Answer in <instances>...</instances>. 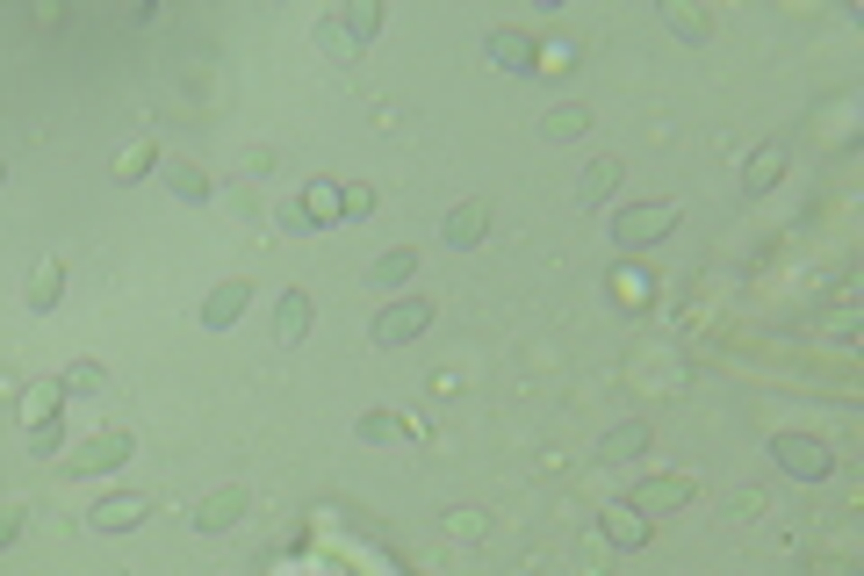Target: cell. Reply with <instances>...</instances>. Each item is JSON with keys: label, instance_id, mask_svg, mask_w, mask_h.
Masks as SVG:
<instances>
[{"label": "cell", "instance_id": "11", "mask_svg": "<svg viewBox=\"0 0 864 576\" xmlns=\"http://www.w3.org/2000/svg\"><path fill=\"white\" fill-rule=\"evenodd\" d=\"M642 447H648V426H642V418H627V426H613V433H605L598 439V461H642Z\"/></svg>", "mask_w": 864, "mask_h": 576}, {"label": "cell", "instance_id": "17", "mask_svg": "<svg viewBox=\"0 0 864 576\" xmlns=\"http://www.w3.org/2000/svg\"><path fill=\"white\" fill-rule=\"evenodd\" d=\"M613 296L619 302H648L656 296V275H648V267H613Z\"/></svg>", "mask_w": 864, "mask_h": 576}, {"label": "cell", "instance_id": "3", "mask_svg": "<svg viewBox=\"0 0 864 576\" xmlns=\"http://www.w3.org/2000/svg\"><path fill=\"white\" fill-rule=\"evenodd\" d=\"M671 224H677V202H634V209H619V217H613V238L634 252V246H656Z\"/></svg>", "mask_w": 864, "mask_h": 576}, {"label": "cell", "instance_id": "7", "mask_svg": "<svg viewBox=\"0 0 864 576\" xmlns=\"http://www.w3.org/2000/svg\"><path fill=\"white\" fill-rule=\"evenodd\" d=\"M246 302H252L246 281H217V288H209V302H202V325H209V331L238 325V317H246Z\"/></svg>", "mask_w": 864, "mask_h": 576}, {"label": "cell", "instance_id": "27", "mask_svg": "<svg viewBox=\"0 0 864 576\" xmlns=\"http://www.w3.org/2000/svg\"><path fill=\"white\" fill-rule=\"evenodd\" d=\"M771 173H778V145H771V151H764V159H756V166H749V173H742V188H771Z\"/></svg>", "mask_w": 864, "mask_h": 576}, {"label": "cell", "instance_id": "2", "mask_svg": "<svg viewBox=\"0 0 864 576\" xmlns=\"http://www.w3.org/2000/svg\"><path fill=\"white\" fill-rule=\"evenodd\" d=\"M426 325H433V302H426V296H404V302H383V310H375L368 339H375V346H411Z\"/></svg>", "mask_w": 864, "mask_h": 576}, {"label": "cell", "instance_id": "22", "mask_svg": "<svg viewBox=\"0 0 864 576\" xmlns=\"http://www.w3.org/2000/svg\"><path fill=\"white\" fill-rule=\"evenodd\" d=\"M51 411H58V389H51V383H43V389H29V404H22L29 433H37V426H51Z\"/></svg>", "mask_w": 864, "mask_h": 576}, {"label": "cell", "instance_id": "28", "mask_svg": "<svg viewBox=\"0 0 864 576\" xmlns=\"http://www.w3.org/2000/svg\"><path fill=\"white\" fill-rule=\"evenodd\" d=\"M66 389H109V375H101V368H72Z\"/></svg>", "mask_w": 864, "mask_h": 576}, {"label": "cell", "instance_id": "10", "mask_svg": "<svg viewBox=\"0 0 864 576\" xmlns=\"http://www.w3.org/2000/svg\"><path fill=\"white\" fill-rule=\"evenodd\" d=\"M116 461H130V433H95L80 454H72V468H80V476H95V468H116Z\"/></svg>", "mask_w": 864, "mask_h": 576}, {"label": "cell", "instance_id": "19", "mask_svg": "<svg viewBox=\"0 0 864 576\" xmlns=\"http://www.w3.org/2000/svg\"><path fill=\"white\" fill-rule=\"evenodd\" d=\"M331 29H346V37H375V29H383V8H375V0H354V8H339Z\"/></svg>", "mask_w": 864, "mask_h": 576}, {"label": "cell", "instance_id": "29", "mask_svg": "<svg viewBox=\"0 0 864 576\" xmlns=\"http://www.w3.org/2000/svg\"><path fill=\"white\" fill-rule=\"evenodd\" d=\"M14 534H22V512H14V505H8V512H0V548H8V540H14Z\"/></svg>", "mask_w": 864, "mask_h": 576}, {"label": "cell", "instance_id": "24", "mask_svg": "<svg viewBox=\"0 0 864 576\" xmlns=\"http://www.w3.org/2000/svg\"><path fill=\"white\" fill-rule=\"evenodd\" d=\"M151 159H159V151H151V145L138 138V145H130V151H123V159H116V180H138V173H145V166H151Z\"/></svg>", "mask_w": 864, "mask_h": 576}, {"label": "cell", "instance_id": "9", "mask_svg": "<svg viewBox=\"0 0 864 576\" xmlns=\"http://www.w3.org/2000/svg\"><path fill=\"white\" fill-rule=\"evenodd\" d=\"M238 512H246V490H209L202 505H195V526H202V534H224V526H238Z\"/></svg>", "mask_w": 864, "mask_h": 576}, {"label": "cell", "instance_id": "4", "mask_svg": "<svg viewBox=\"0 0 864 576\" xmlns=\"http://www.w3.org/2000/svg\"><path fill=\"white\" fill-rule=\"evenodd\" d=\"M483 231H490V202H454L447 217H439V238H447L454 252L483 246Z\"/></svg>", "mask_w": 864, "mask_h": 576}, {"label": "cell", "instance_id": "12", "mask_svg": "<svg viewBox=\"0 0 864 576\" xmlns=\"http://www.w3.org/2000/svg\"><path fill=\"white\" fill-rule=\"evenodd\" d=\"M613 188H619V159H590L584 180H576V209H598Z\"/></svg>", "mask_w": 864, "mask_h": 576}, {"label": "cell", "instance_id": "20", "mask_svg": "<svg viewBox=\"0 0 864 576\" xmlns=\"http://www.w3.org/2000/svg\"><path fill=\"white\" fill-rule=\"evenodd\" d=\"M605 534H613L619 548H642V540H648V519H642V512H613V519H605Z\"/></svg>", "mask_w": 864, "mask_h": 576}, {"label": "cell", "instance_id": "13", "mask_svg": "<svg viewBox=\"0 0 864 576\" xmlns=\"http://www.w3.org/2000/svg\"><path fill=\"white\" fill-rule=\"evenodd\" d=\"M145 497H101V505H95V526H101V534H123V526H138L145 519Z\"/></svg>", "mask_w": 864, "mask_h": 576}, {"label": "cell", "instance_id": "5", "mask_svg": "<svg viewBox=\"0 0 864 576\" xmlns=\"http://www.w3.org/2000/svg\"><path fill=\"white\" fill-rule=\"evenodd\" d=\"M677 505H692V476H648V483H634V512H642V519L677 512Z\"/></svg>", "mask_w": 864, "mask_h": 576}, {"label": "cell", "instance_id": "1", "mask_svg": "<svg viewBox=\"0 0 864 576\" xmlns=\"http://www.w3.org/2000/svg\"><path fill=\"white\" fill-rule=\"evenodd\" d=\"M771 461H778L785 476H800V483H822L828 468H836V454H828V439H814V433H771Z\"/></svg>", "mask_w": 864, "mask_h": 576}, {"label": "cell", "instance_id": "15", "mask_svg": "<svg viewBox=\"0 0 864 576\" xmlns=\"http://www.w3.org/2000/svg\"><path fill=\"white\" fill-rule=\"evenodd\" d=\"M411 275H418V252H411V246L383 252V260L368 267V281H375V288H397V281H411Z\"/></svg>", "mask_w": 864, "mask_h": 576}, {"label": "cell", "instance_id": "18", "mask_svg": "<svg viewBox=\"0 0 864 576\" xmlns=\"http://www.w3.org/2000/svg\"><path fill=\"white\" fill-rule=\"evenodd\" d=\"M584 123H590V116L576 109V101H563V109H548V123H540V138H548V145H569V138H576V130H584Z\"/></svg>", "mask_w": 864, "mask_h": 576}, {"label": "cell", "instance_id": "26", "mask_svg": "<svg viewBox=\"0 0 864 576\" xmlns=\"http://www.w3.org/2000/svg\"><path fill=\"white\" fill-rule=\"evenodd\" d=\"M368 209H375V188H360V180L339 188V217H368Z\"/></svg>", "mask_w": 864, "mask_h": 576}, {"label": "cell", "instance_id": "21", "mask_svg": "<svg viewBox=\"0 0 864 576\" xmlns=\"http://www.w3.org/2000/svg\"><path fill=\"white\" fill-rule=\"evenodd\" d=\"M354 433H360V439H397V433H411V418H397V411H368Z\"/></svg>", "mask_w": 864, "mask_h": 576}, {"label": "cell", "instance_id": "6", "mask_svg": "<svg viewBox=\"0 0 864 576\" xmlns=\"http://www.w3.org/2000/svg\"><path fill=\"white\" fill-rule=\"evenodd\" d=\"M310 317H317V302L302 296V288H288V296L275 302V339L281 346H302V339H310Z\"/></svg>", "mask_w": 864, "mask_h": 576}, {"label": "cell", "instance_id": "23", "mask_svg": "<svg viewBox=\"0 0 864 576\" xmlns=\"http://www.w3.org/2000/svg\"><path fill=\"white\" fill-rule=\"evenodd\" d=\"M671 29H677V37H692V43H706V29H714V22H706L699 8H671Z\"/></svg>", "mask_w": 864, "mask_h": 576}, {"label": "cell", "instance_id": "16", "mask_svg": "<svg viewBox=\"0 0 864 576\" xmlns=\"http://www.w3.org/2000/svg\"><path fill=\"white\" fill-rule=\"evenodd\" d=\"M166 180H173V195H180V202H209V180H202V166H188V159H166Z\"/></svg>", "mask_w": 864, "mask_h": 576}, {"label": "cell", "instance_id": "14", "mask_svg": "<svg viewBox=\"0 0 864 576\" xmlns=\"http://www.w3.org/2000/svg\"><path fill=\"white\" fill-rule=\"evenodd\" d=\"M58 288H66V267L58 260H37V275H29V310H58Z\"/></svg>", "mask_w": 864, "mask_h": 576}, {"label": "cell", "instance_id": "25", "mask_svg": "<svg viewBox=\"0 0 864 576\" xmlns=\"http://www.w3.org/2000/svg\"><path fill=\"white\" fill-rule=\"evenodd\" d=\"M302 217H317V224L339 217V188H310V195H302Z\"/></svg>", "mask_w": 864, "mask_h": 576}, {"label": "cell", "instance_id": "8", "mask_svg": "<svg viewBox=\"0 0 864 576\" xmlns=\"http://www.w3.org/2000/svg\"><path fill=\"white\" fill-rule=\"evenodd\" d=\"M483 51H490L497 72H526V66H534V37H519V29H490Z\"/></svg>", "mask_w": 864, "mask_h": 576}]
</instances>
